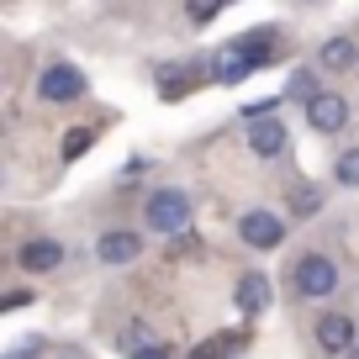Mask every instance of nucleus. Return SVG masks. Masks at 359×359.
<instances>
[{
	"mask_svg": "<svg viewBox=\"0 0 359 359\" xmlns=\"http://www.w3.org/2000/svg\"><path fill=\"white\" fill-rule=\"evenodd\" d=\"M269 48H275V37H269V32L233 37V43L217 53V69H212V74L222 79V85H238V79H248L254 69H269Z\"/></svg>",
	"mask_w": 359,
	"mask_h": 359,
	"instance_id": "f257e3e1",
	"label": "nucleus"
},
{
	"mask_svg": "<svg viewBox=\"0 0 359 359\" xmlns=\"http://www.w3.org/2000/svg\"><path fill=\"white\" fill-rule=\"evenodd\" d=\"M143 222L154 227V233H164V238L191 233V196L175 191V185L154 191V196H148V206H143Z\"/></svg>",
	"mask_w": 359,
	"mask_h": 359,
	"instance_id": "f03ea898",
	"label": "nucleus"
},
{
	"mask_svg": "<svg viewBox=\"0 0 359 359\" xmlns=\"http://www.w3.org/2000/svg\"><path fill=\"white\" fill-rule=\"evenodd\" d=\"M291 285H296V296L323 302V296L338 291V264H333L327 254H302V259L291 264Z\"/></svg>",
	"mask_w": 359,
	"mask_h": 359,
	"instance_id": "7ed1b4c3",
	"label": "nucleus"
},
{
	"mask_svg": "<svg viewBox=\"0 0 359 359\" xmlns=\"http://www.w3.org/2000/svg\"><path fill=\"white\" fill-rule=\"evenodd\" d=\"M37 90H43V101H53V106L79 101V95H85V74H79L74 64H48L43 79H37Z\"/></svg>",
	"mask_w": 359,
	"mask_h": 359,
	"instance_id": "20e7f679",
	"label": "nucleus"
},
{
	"mask_svg": "<svg viewBox=\"0 0 359 359\" xmlns=\"http://www.w3.org/2000/svg\"><path fill=\"white\" fill-rule=\"evenodd\" d=\"M317 348L344 359L348 348H354V317H348V312H323V317H317Z\"/></svg>",
	"mask_w": 359,
	"mask_h": 359,
	"instance_id": "39448f33",
	"label": "nucleus"
},
{
	"mask_svg": "<svg viewBox=\"0 0 359 359\" xmlns=\"http://www.w3.org/2000/svg\"><path fill=\"white\" fill-rule=\"evenodd\" d=\"M238 233H243L248 248H280L285 243V222L269 217V212H248L243 222H238Z\"/></svg>",
	"mask_w": 359,
	"mask_h": 359,
	"instance_id": "423d86ee",
	"label": "nucleus"
},
{
	"mask_svg": "<svg viewBox=\"0 0 359 359\" xmlns=\"http://www.w3.org/2000/svg\"><path fill=\"white\" fill-rule=\"evenodd\" d=\"M233 302H238V312L243 317H264L269 312V302H275V291H269V275H243L238 280V291H233Z\"/></svg>",
	"mask_w": 359,
	"mask_h": 359,
	"instance_id": "0eeeda50",
	"label": "nucleus"
},
{
	"mask_svg": "<svg viewBox=\"0 0 359 359\" xmlns=\"http://www.w3.org/2000/svg\"><path fill=\"white\" fill-rule=\"evenodd\" d=\"M95 254H101V264H133V259L143 254V238L127 233V227H111V233H101Z\"/></svg>",
	"mask_w": 359,
	"mask_h": 359,
	"instance_id": "6e6552de",
	"label": "nucleus"
},
{
	"mask_svg": "<svg viewBox=\"0 0 359 359\" xmlns=\"http://www.w3.org/2000/svg\"><path fill=\"white\" fill-rule=\"evenodd\" d=\"M306 122H312L317 133H344L348 127V101L344 95H317V101L306 106Z\"/></svg>",
	"mask_w": 359,
	"mask_h": 359,
	"instance_id": "1a4fd4ad",
	"label": "nucleus"
},
{
	"mask_svg": "<svg viewBox=\"0 0 359 359\" xmlns=\"http://www.w3.org/2000/svg\"><path fill=\"white\" fill-rule=\"evenodd\" d=\"M58 259H64V248H58L53 238H32V243L16 248V264H22L27 275H48V269H58Z\"/></svg>",
	"mask_w": 359,
	"mask_h": 359,
	"instance_id": "9d476101",
	"label": "nucleus"
},
{
	"mask_svg": "<svg viewBox=\"0 0 359 359\" xmlns=\"http://www.w3.org/2000/svg\"><path fill=\"white\" fill-rule=\"evenodd\" d=\"M248 148H254L259 158H275L285 148V127L275 122V116H264V122H248Z\"/></svg>",
	"mask_w": 359,
	"mask_h": 359,
	"instance_id": "9b49d317",
	"label": "nucleus"
},
{
	"mask_svg": "<svg viewBox=\"0 0 359 359\" xmlns=\"http://www.w3.org/2000/svg\"><path fill=\"white\" fill-rule=\"evenodd\" d=\"M354 58H359L354 37H327V43H323V53H317V64H323V69H333V74H344V69H354Z\"/></svg>",
	"mask_w": 359,
	"mask_h": 359,
	"instance_id": "f8f14e48",
	"label": "nucleus"
},
{
	"mask_svg": "<svg viewBox=\"0 0 359 359\" xmlns=\"http://www.w3.org/2000/svg\"><path fill=\"white\" fill-rule=\"evenodd\" d=\"M333 180L338 185H359V148H344V154L333 158Z\"/></svg>",
	"mask_w": 359,
	"mask_h": 359,
	"instance_id": "ddd939ff",
	"label": "nucleus"
},
{
	"mask_svg": "<svg viewBox=\"0 0 359 359\" xmlns=\"http://www.w3.org/2000/svg\"><path fill=\"white\" fill-rule=\"evenodd\" d=\"M285 95H291V101H306V106H312L317 95H323V90H317V79L306 74V69H296V74H291V85H285Z\"/></svg>",
	"mask_w": 359,
	"mask_h": 359,
	"instance_id": "4468645a",
	"label": "nucleus"
},
{
	"mask_svg": "<svg viewBox=\"0 0 359 359\" xmlns=\"http://www.w3.org/2000/svg\"><path fill=\"white\" fill-rule=\"evenodd\" d=\"M185 90H191V74H185V69H164V74H158V95H185Z\"/></svg>",
	"mask_w": 359,
	"mask_h": 359,
	"instance_id": "2eb2a0df",
	"label": "nucleus"
},
{
	"mask_svg": "<svg viewBox=\"0 0 359 359\" xmlns=\"http://www.w3.org/2000/svg\"><path fill=\"white\" fill-rule=\"evenodd\" d=\"M90 143H95V133H85V127H74V133L64 137V158H85Z\"/></svg>",
	"mask_w": 359,
	"mask_h": 359,
	"instance_id": "dca6fc26",
	"label": "nucleus"
},
{
	"mask_svg": "<svg viewBox=\"0 0 359 359\" xmlns=\"http://www.w3.org/2000/svg\"><path fill=\"white\" fill-rule=\"evenodd\" d=\"M227 348H238V338H233V333H227V338H212V344H201V348H196L191 359H222Z\"/></svg>",
	"mask_w": 359,
	"mask_h": 359,
	"instance_id": "f3484780",
	"label": "nucleus"
},
{
	"mask_svg": "<svg viewBox=\"0 0 359 359\" xmlns=\"http://www.w3.org/2000/svg\"><path fill=\"white\" fill-rule=\"evenodd\" d=\"M291 206H296V217H312L317 206H323V196H317V191H302V196H296V191H291Z\"/></svg>",
	"mask_w": 359,
	"mask_h": 359,
	"instance_id": "a211bd4d",
	"label": "nucleus"
},
{
	"mask_svg": "<svg viewBox=\"0 0 359 359\" xmlns=\"http://www.w3.org/2000/svg\"><path fill=\"white\" fill-rule=\"evenodd\" d=\"M32 302V291H6L0 296V312H16V306H27Z\"/></svg>",
	"mask_w": 359,
	"mask_h": 359,
	"instance_id": "6ab92c4d",
	"label": "nucleus"
},
{
	"mask_svg": "<svg viewBox=\"0 0 359 359\" xmlns=\"http://www.w3.org/2000/svg\"><path fill=\"white\" fill-rule=\"evenodd\" d=\"M217 6H222V0H191V22H206Z\"/></svg>",
	"mask_w": 359,
	"mask_h": 359,
	"instance_id": "aec40b11",
	"label": "nucleus"
},
{
	"mask_svg": "<svg viewBox=\"0 0 359 359\" xmlns=\"http://www.w3.org/2000/svg\"><path fill=\"white\" fill-rule=\"evenodd\" d=\"M133 359H175V354H169V348L164 344H143V348H137V354Z\"/></svg>",
	"mask_w": 359,
	"mask_h": 359,
	"instance_id": "412c9836",
	"label": "nucleus"
},
{
	"mask_svg": "<svg viewBox=\"0 0 359 359\" xmlns=\"http://www.w3.org/2000/svg\"><path fill=\"white\" fill-rule=\"evenodd\" d=\"M348 359H359V344H354V348H348Z\"/></svg>",
	"mask_w": 359,
	"mask_h": 359,
	"instance_id": "4be33fe9",
	"label": "nucleus"
},
{
	"mask_svg": "<svg viewBox=\"0 0 359 359\" xmlns=\"http://www.w3.org/2000/svg\"><path fill=\"white\" fill-rule=\"evenodd\" d=\"M6 359H27V354H22V348H16V354H6Z\"/></svg>",
	"mask_w": 359,
	"mask_h": 359,
	"instance_id": "5701e85b",
	"label": "nucleus"
},
{
	"mask_svg": "<svg viewBox=\"0 0 359 359\" xmlns=\"http://www.w3.org/2000/svg\"><path fill=\"white\" fill-rule=\"evenodd\" d=\"M222 6H233V0H222Z\"/></svg>",
	"mask_w": 359,
	"mask_h": 359,
	"instance_id": "b1692460",
	"label": "nucleus"
}]
</instances>
